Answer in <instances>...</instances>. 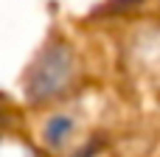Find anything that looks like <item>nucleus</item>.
Returning a JSON list of instances; mask_svg holds the SVG:
<instances>
[{
	"label": "nucleus",
	"instance_id": "f03ea898",
	"mask_svg": "<svg viewBox=\"0 0 160 157\" xmlns=\"http://www.w3.org/2000/svg\"><path fill=\"white\" fill-rule=\"evenodd\" d=\"M70 129H73V118L56 115V118L48 121V126H45V138H48L51 143H62V140L70 135Z\"/></svg>",
	"mask_w": 160,
	"mask_h": 157
},
{
	"label": "nucleus",
	"instance_id": "f257e3e1",
	"mask_svg": "<svg viewBox=\"0 0 160 157\" xmlns=\"http://www.w3.org/2000/svg\"><path fill=\"white\" fill-rule=\"evenodd\" d=\"M68 73H70L68 53H65V51H51V53L42 59V65L37 67V76H34V81H31V90H34L37 96H51V93H56V87L68 79Z\"/></svg>",
	"mask_w": 160,
	"mask_h": 157
}]
</instances>
